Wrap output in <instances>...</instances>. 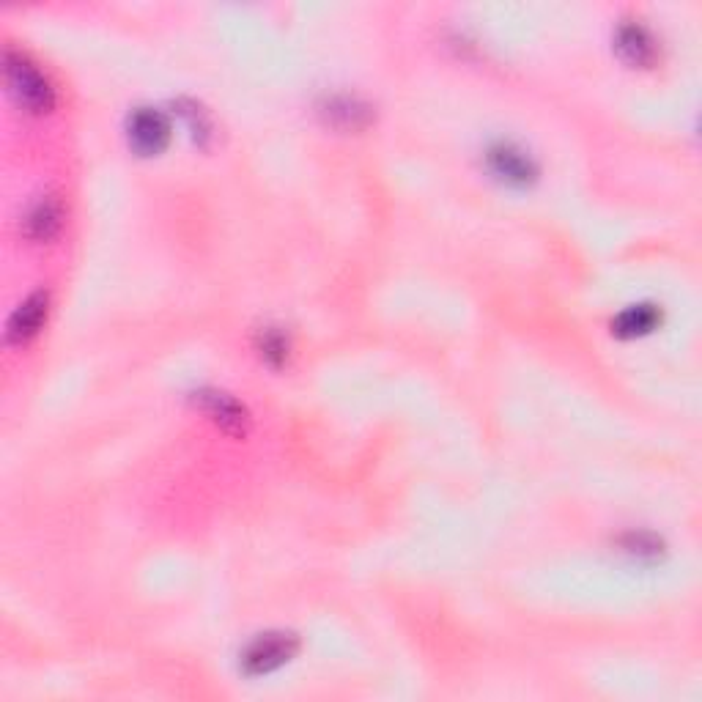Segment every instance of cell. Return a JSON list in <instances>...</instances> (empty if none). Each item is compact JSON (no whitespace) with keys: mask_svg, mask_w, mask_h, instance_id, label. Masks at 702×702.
Here are the masks:
<instances>
[{"mask_svg":"<svg viewBox=\"0 0 702 702\" xmlns=\"http://www.w3.org/2000/svg\"><path fill=\"white\" fill-rule=\"evenodd\" d=\"M6 80L14 99L31 113H47L53 107V86L50 80L25 58V55L9 50L6 53Z\"/></svg>","mask_w":702,"mask_h":702,"instance_id":"cell-1","label":"cell"},{"mask_svg":"<svg viewBox=\"0 0 702 702\" xmlns=\"http://www.w3.org/2000/svg\"><path fill=\"white\" fill-rule=\"evenodd\" d=\"M297 648L299 645L294 634H266L247 648L242 664H245L247 675H266V672L280 670L286 661L294 659Z\"/></svg>","mask_w":702,"mask_h":702,"instance_id":"cell-2","label":"cell"},{"mask_svg":"<svg viewBox=\"0 0 702 702\" xmlns=\"http://www.w3.org/2000/svg\"><path fill=\"white\" fill-rule=\"evenodd\" d=\"M168 140H171V127L157 110H138L129 118V143L140 154H146V157L160 154L168 146Z\"/></svg>","mask_w":702,"mask_h":702,"instance_id":"cell-3","label":"cell"},{"mask_svg":"<svg viewBox=\"0 0 702 702\" xmlns=\"http://www.w3.org/2000/svg\"><path fill=\"white\" fill-rule=\"evenodd\" d=\"M198 406L228 434H245L247 431V420L250 417H247L245 406L234 401L231 395L206 390V393H198Z\"/></svg>","mask_w":702,"mask_h":702,"instance_id":"cell-4","label":"cell"},{"mask_svg":"<svg viewBox=\"0 0 702 702\" xmlns=\"http://www.w3.org/2000/svg\"><path fill=\"white\" fill-rule=\"evenodd\" d=\"M44 319H47V294H33L31 299H25L17 313L9 321V338L14 343H22L33 338L36 332L42 330Z\"/></svg>","mask_w":702,"mask_h":702,"instance_id":"cell-5","label":"cell"},{"mask_svg":"<svg viewBox=\"0 0 702 702\" xmlns=\"http://www.w3.org/2000/svg\"><path fill=\"white\" fill-rule=\"evenodd\" d=\"M617 50L623 53L628 64L645 66L656 55V44L650 39V33L642 25H623L617 33Z\"/></svg>","mask_w":702,"mask_h":702,"instance_id":"cell-6","label":"cell"},{"mask_svg":"<svg viewBox=\"0 0 702 702\" xmlns=\"http://www.w3.org/2000/svg\"><path fill=\"white\" fill-rule=\"evenodd\" d=\"M61 228V209L55 201H42L25 217V234L31 239H50Z\"/></svg>","mask_w":702,"mask_h":702,"instance_id":"cell-7","label":"cell"},{"mask_svg":"<svg viewBox=\"0 0 702 702\" xmlns=\"http://www.w3.org/2000/svg\"><path fill=\"white\" fill-rule=\"evenodd\" d=\"M491 162H494V171L500 173V176H505L508 181H519V184H524V181L530 179L532 173V165L530 160L524 157L522 151H513V149H497L494 154H491Z\"/></svg>","mask_w":702,"mask_h":702,"instance_id":"cell-8","label":"cell"},{"mask_svg":"<svg viewBox=\"0 0 702 702\" xmlns=\"http://www.w3.org/2000/svg\"><path fill=\"white\" fill-rule=\"evenodd\" d=\"M656 321H659L656 310L648 308V305H639V308H628L626 313H620V319L615 321V332L626 335V338H634V335L653 330Z\"/></svg>","mask_w":702,"mask_h":702,"instance_id":"cell-9","label":"cell"},{"mask_svg":"<svg viewBox=\"0 0 702 702\" xmlns=\"http://www.w3.org/2000/svg\"><path fill=\"white\" fill-rule=\"evenodd\" d=\"M327 113H330V118H335V121L341 118L343 127H351V129L362 127V124L368 121V107L360 105V102H354V99H338V102H330Z\"/></svg>","mask_w":702,"mask_h":702,"instance_id":"cell-10","label":"cell"}]
</instances>
